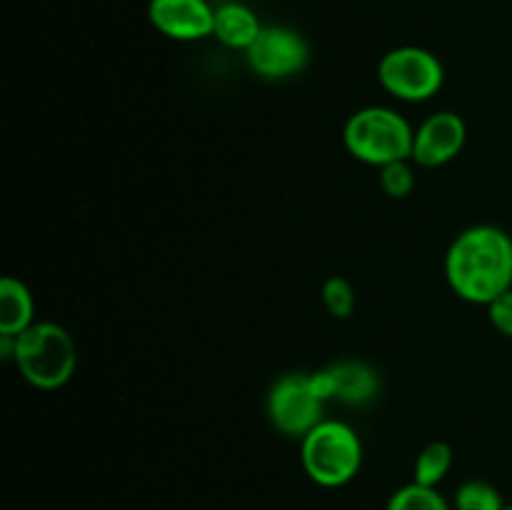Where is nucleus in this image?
<instances>
[{
  "label": "nucleus",
  "instance_id": "obj_1",
  "mask_svg": "<svg viewBox=\"0 0 512 510\" xmlns=\"http://www.w3.org/2000/svg\"><path fill=\"white\" fill-rule=\"evenodd\" d=\"M445 278L460 300L490 305L512 288V238L498 225H473L455 235Z\"/></svg>",
  "mask_w": 512,
  "mask_h": 510
},
{
  "label": "nucleus",
  "instance_id": "obj_2",
  "mask_svg": "<svg viewBox=\"0 0 512 510\" xmlns=\"http://www.w3.org/2000/svg\"><path fill=\"white\" fill-rule=\"evenodd\" d=\"M13 363L38 390H58L70 383L78 368V345L63 325L35 320L20 335H13Z\"/></svg>",
  "mask_w": 512,
  "mask_h": 510
},
{
  "label": "nucleus",
  "instance_id": "obj_3",
  "mask_svg": "<svg viewBox=\"0 0 512 510\" xmlns=\"http://www.w3.org/2000/svg\"><path fill=\"white\" fill-rule=\"evenodd\" d=\"M413 135L415 128L398 110L368 105L348 118L343 143L355 160L383 168L395 160H413Z\"/></svg>",
  "mask_w": 512,
  "mask_h": 510
},
{
  "label": "nucleus",
  "instance_id": "obj_4",
  "mask_svg": "<svg viewBox=\"0 0 512 510\" xmlns=\"http://www.w3.org/2000/svg\"><path fill=\"white\" fill-rule=\"evenodd\" d=\"M300 465L320 488H343L363 468V440L343 420L325 418L300 440Z\"/></svg>",
  "mask_w": 512,
  "mask_h": 510
},
{
  "label": "nucleus",
  "instance_id": "obj_5",
  "mask_svg": "<svg viewBox=\"0 0 512 510\" xmlns=\"http://www.w3.org/2000/svg\"><path fill=\"white\" fill-rule=\"evenodd\" d=\"M378 83L393 98L405 103H425L443 88L445 68L438 55L430 50L418 45H400L380 58Z\"/></svg>",
  "mask_w": 512,
  "mask_h": 510
},
{
  "label": "nucleus",
  "instance_id": "obj_6",
  "mask_svg": "<svg viewBox=\"0 0 512 510\" xmlns=\"http://www.w3.org/2000/svg\"><path fill=\"white\" fill-rule=\"evenodd\" d=\"M328 400L320 395L313 373H285L270 385L265 410L278 433L303 440L318 423Z\"/></svg>",
  "mask_w": 512,
  "mask_h": 510
},
{
  "label": "nucleus",
  "instance_id": "obj_7",
  "mask_svg": "<svg viewBox=\"0 0 512 510\" xmlns=\"http://www.w3.org/2000/svg\"><path fill=\"white\" fill-rule=\"evenodd\" d=\"M248 65L265 80L293 78L310 60L308 40L285 25H263L255 43L245 50Z\"/></svg>",
  "mask_w": 512,
  "mask_h": 510
},
{
  "label": "nucleus",
  "instance_id": "obj_8",
  "mask_svg": "<svg viewBox=\"0 0 512 510\" xmlns=\"http://www.w3.org/2000/svg\"><path fill=\"white\" fill-rule=\"evenodd\" d=\"M468 143V125L455 110H438L415 128L413 163L420 168H443L463 153Z\"/></svg>",
  "mask_w": 512,
  "mask_h": 510
},
{
  "label": "nucleus",
  "instance_id": "obj_9",
  "mask_svg": "<svg viewBox=\"0 0 512 510\" xmlns=\"http://www.w3.org/2000/svg\"><path fill=\"white\" fill-rule=\"evenodd\" d=\"M315 383H318L320 395L325 400H335L348 408H363L370 405L380 395V373L368 365L365 360L345 358L338 363H330L328 368L313 373Z\"/></svg>",
  "mask_w": 512,
  "mask_h": 510
},
{
  "label": "nucleus",
  "instance_id": "obj_10",
  "mask_svg": "<svg viewBox=\"0 0 512 510\" xmlns=\"http://www.w3.org/2000/svg\"><path fill=\"white\" fill-rule=\"evenodd\" d=\"M148 20L165 38L193 43L213 35L215 8L208 0H150Z\"/></svg>",
  "mask_w": 512,
  "mask_h": 510
},
{
  "label": "nucleus",
  "instance_id": "obj_11",
  "mask_svg": "<svg viewBox=\"0 0 512 510\" xmlns=\"http://www.w3.org/2000/svg\"><path fill=\"white\" fill-rule=\"evenodd\" d=\"M263 30L258 15L243 3H225L215 8L213 35L230 50H248Z\"/></svg>",
  "mask_w": 512,
  "mask_h": 510
},
{
  "label": "nucleus",
  "instance_id": "obj_12",
  "mask_svg": "<svg viewBox=\"0 0 512 510\" xmlns=\"http://www.w3.org/2000/svg\"><path fill=\"white\" fill-rule=\"evenodd\" d=\"M35 323V300L23 280H0V335H20Z\"/></svg>",
  "mask_w": 512,
  "mask_h": 510
},
{
  "label": "nucleus",
  "instance_id": "obj_13",
  "mask_svg": "<svg viewBox=\"0 0 512 510\" xmlns=\"http://www.w3.org/2000/svg\"><path fill=\"white\" fill-rule=\"evenodd\" d=\"M450 468H453V448L445 440H435V443L425 445L415 458L413 483L438 488L448 478Z\"/></svg>",
  "mask_w": 512,
  "mask_h": 510
},
{
  "label": "nucleus",
  "instance_id": "obj_14",
  "mask_svg": "<svg viewBox=\"0 0 512 510\" xmlns=\"http://www.w3.org/2000/svg\"><path fill=\"white\" fill-rule=\"evenodd\" d=\"M505 498L493 483L470 478L458 485L453 495V510H505Z\"/></svg>",
  "mask_w": 512,
  "mask_h": 510
},
{
  "label": "nucleus",
  "instance_id": "obj_15",
  "mask_svg": "<svg viewBox=\"0 0 512 510\" xmlns=\"http://www.w3.org/2000/svg\"><path fill=\"white\" fill-rule=\"evenodd\" d=\"M385 510H453V503L438 488L408 483L390 495Z\"/></svg>",
  "mask_w": 512,
  "mask_h": 510
},
{
  "label": "nucleus",
  "instance_id": "obj_16",
  "mask_svg": "<svg viewBox=\"0 0 512 510\" xmlns=\"http://www.w3.org/2000/svg\"><path fill=\"white\" fill-rule=\"evenodd\" d=\"M323 303L333 318H350L355 313V305H358L353 283L348 278H343V275H330L323 283Z\"/></svg>",
  "mask_w": 512,
  "mask_h": 510
},
{
  "label": "nucleus",
  "instance_id": "obj_17",
  "mask_svg": "<svg viewBox=\"0 0 512 510\" xmlns=\"http://www.w3.org/2000/svg\"><path fill=\"white\" fill-rule=\"evenodd\" d=\"M380 170V188L388 198L403 200L415 190V173L410 160H395V163L383 165Z\"/></svg>",
  "mask_w": 512,
  "mask_h": 510
},
{
  "label": "nucleus",
  "instance_id": "obj_18",
  "mask_svg": "<svg viewBox=\"0 0 512 510\" xmlns=\"http://www.w3.org/2000/svg\"><path fill=\"white\" fill-rule=\"evenodd\" d=\"M485 308H488L490 325H493L500 335H505V338H512V288L505 290L503 295H498V298L490 305H485Z\"/></svg>",
  "mask_w": 512,
  "mask_h": 510
},
{
  "label": "nucleus",
  "instance_id": "obj_19",
  "mask_svg": "<svg viewBox=\"0 0 512 510\" xmlns=\"http://www.w3.org/2000/svg\"><path fill=\"white\" fill-rule=\"evenodd\" d=\"M505 510H512V503H510V505H505Z\"/></svg>",
  "mask_w": 512,
  "mask_h": 510
}]
</instances>
